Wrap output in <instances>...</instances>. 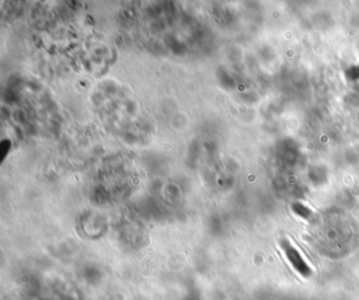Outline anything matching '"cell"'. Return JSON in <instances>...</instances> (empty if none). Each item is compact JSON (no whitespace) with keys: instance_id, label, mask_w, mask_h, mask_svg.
Segmentation results:
<instances>
[{"instance_id":"cell-1","label":"cell","mask_w":359,"mask_h":300,"mask_svg":"<svg viewBox=\"0 0 359 300\" xmlns=\"http://www.w3.org/2000/svg\"><path fill=\"white\" fill-rule=\"evenodd\" d=\"M281 247L285 251L287 259L291 262L292 266L302 275V276H310L311 268L304 261V258L300 255L299 252L291 245L287 240L281 241Z\"/></svg>"}]
</instances>
